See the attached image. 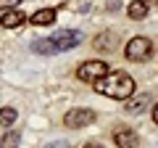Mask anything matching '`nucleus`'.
Masks as SVG:
<instances>
[{"instance_id":"1","label":"nucleus","mask_w":158,"mask_h":148,"mask_svg":"<svg viewBox=\"0 0 158 148\" xmlns=\"http://www.w3.org/2000/svg\"><path fill=\"white\" fill-rule=\"evenodd\" d=\"M95 90L100 95H108V98H116V101H129L132 93H135V80H132L127 72H108L103 80L95 82Z\"/></svg>"},{"instance_id":"2","label":"nucleus","mask_w":158,"mask_h":148,"mask_svg":"<svg viewBox=\"0 0 158 148\" xmlns=\"http://www.w3.org/2000/svg\"><path fill=\"white\" fill-rule=\"evenodd\" d=\"M150 50H153V42L148 37H132L127 42V48H124V56L129 61H135V63H142V61L150 58Z\"/></svg>"},{"instance_id":"3","label":"nucleus","mask_w":158,"mask_h":148,"mask_svg":"<svg viewBox=\"0 0 158 148\" xmlns=\"http://www.w3.org/2000/svg\"><path fill=\"white\" fill-rule=\"evenodd\" d=\"M106 74H108V63L106 61H85L82 66L77 69L79 80L82 82H92V85H95L98 80H103Z\"/></svg>"},{"instance_id":"4","label":"nucleus","mask_w":158,"mask_h":148,"mask_svg":"<svg viewBox=\"0 0 158 148\" xmlns=\"http://www.w3.org/2000/svg\"><path fill=\"white\" fill-rule=\"evenodd\" d=\"M95 122V111L92 108H71L66 116H63V124L71 127V130H79V127H87Z\"/></svg>"},{"instance_id":"5","label":"nucleus","mask_w":158,"mask_h":148,"mask_svg":"<svg viewBox=\"0 0 158 148\" xmlns=\"http://www.w3.org/2000/svg\"><path fill=\"white\" fill-rule=\"evenodd\" d=\"M50 40H53V45L58 48V53H61V50H71V48H77L79 42H82V32H74V29H63V32H56Z\"/></svg>"},{"instance_id":"6","label":"nucleus","mask_w":158,"mask_h":148,"mask_svg":"<svg viewBox=\"0 0 158 148\" xmlns=\"http://www.w3.org/2000/svg\"><path fill=\"white\" fill-rule=\"evenodd\" d=\"M113 143H116L118 148H137L140 137H137V132L132 130V127H116V132H113Z\"/></svg>"},{"instance_id":"7","label":"nucleus","mask_w":158,"mask_h":148,"mask_svg":"<svg viewBox=\"0 0 158 148\" xmlns=\"http://www.w3.org/2000/svg\"><path fill=\"white\" fill-rule=\"evenodd\" d=\"M3 27L6 29H16V27H21L24 24V13L21 11H16V8H3Z\"/></svg>"},{"instance_id":"8","label":"nucleus","mask_w":158,"mask_h":148,"mask_svg":"<svg viewBox=\"0 0 158 148\" xmlns=\"http://www.w3.org/2000/svg\"><path fill=\"white\" fill-rule=\"evenodd\" d=\"M29 21H32L34 27H48V24L56 21V11H53V8H42V11H34Z\"/></svg>"},{"instance_id":"9","label":"nucleus","mask_w":158,"mask_h":148,"mask_svg":"<svg viewBox=\"0 0 158 148\" xmlns=\"http://www.w3.org/2000/svg\"><path fill=\"white\" fill-rule=\"evenodd\" d=\"M127 16L135 19V21L145 19V16H148V3H145V0H132L129 8H127Z\"/></svg>"},{"instance_id":"10","label":"nucleus","mask_w":158,"mask_h":148,"mask_svg":"<svg viewBox=\"0 0 158 148\" xmlns=\"http://www.w3.org/2000/svg\"><path fill=\"white\" fill-rule=\"evenodd\" d=\"M32 50L34 53H42V56H53V53H58V48L53 45V40H34L32 42Z\"/></svg>"},{"instance_id":"11","label":"nucleus","mask_w":158,"mask_h":148,"mask_svg":"<svg viewBox=\"0 0 158 148\" xmlns=\"http://www.w3.org/2000/svg\"><path fill=\"white\" fill-rule=\"evenodd\" d=\"M113 45H116V34H113V32H108L106 37H98V40H95L98 50H113Z\"/></svg>"},{"instance_id":"12","label":"nucleus","mask_w":158,"mask_h":148,"mask_svg":"<svg viewBox=\"0 0 158 148\" xmlns=\"http://www.w3.org/2000/svg\"><path fill=\"white\" fill-rule=\"evenodd\" d=\"M145 103H148V95H140V98L127 103V111H140V108H145Z\"/></svg>"},{"instance_id":"13","label":"nucleus","mask_w":158,"mask_h":148,"mask_svg":"<svg viewBox=\"0 0 158 148\" xmlns=\"http://www.w3.org/2000/svg\"><path fill=\"white\" fill-rule=\"evenodd\" d=\"M0 119H3V124L8 127V124L13 122V119H16V108H8V106H6L3 111H0Z\"/></svg>"},{"instance_id":"14","label":"nucleus","mask_w":158,"mask_h":148,"mask_svg":"<svg viewBox=\"0 0 158 148\" xmlns=\"http://www.w3.org/2000/svg\"><path fill=\"white\" fill-rule=\"evenodd\" d=\"M16 143H19V135H11V132L3 135V148H13Z\"/></svg>"},{"instance_id":"15","label":"nucleus","mask_w":158,"mask_h":148,"mask_svg":"<svg viewBox=\"0 0 158 148\" xmlns=\"http://www.w3.org/2000/svg\"><path fill=\"white\" fill-rule=\"evenodd\" d=\"M21 0H0V8H16Z\"/></svg>"},{"instance_id":"16","label":"nucleus","mask_w":158,"mask_h":148,"mask_svg":"<svg viewBox=\"0 0 158 148\" xmlns=\"http://www.w3.org/2000/svg\"><path fill=\"white\" fill-rule=\"evenodd\" d=\"M153 122H156V124H158V103H156V106H153Z\"/></svg>"},{"instance_id":"17","label":"nucleus","mask_w":158,"mask_h":148,"mask_svg":"<svg viewBox=\"0 0 158 148\" xmlns=\"http://www.w3.org/2000/svg\"><path fill=\"white\" fill-rule=\"evenodd\" d=\"M85 148H103V146H98V143H87Z\"/></svg>"},{"instance_id":"18","label":"nucleus","mask_w":158,"mask_h":148,"mask_svg":"<svg viewBox=\"0 0 158 148\" xmlns=\"http://www.w3.org/2000/svg\"><path fill=\"white\" fill-rule=\"evenodd\" d=\"M145 3H158V0H145Z\"/></svg>"}]
</instances>
